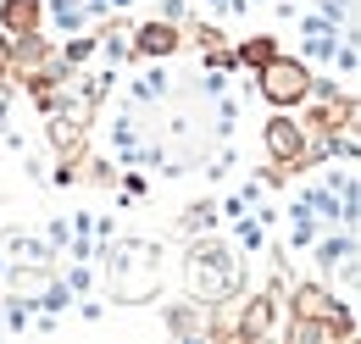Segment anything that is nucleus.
I'll use <instances>...</instances> for the list:
<instances>
[{
  "instance_id": "nucleus-7",
  "label": "nucleus",
  "mask_w": 361,
  "mask_h": 344,
  "mask_svg": "<svg viewBox=\"0 0 361 344\" xmlns=\"http://www.w3.org/2000/svg\"><path fill=\"white\" fill-rule=\"evenodd\" d=\"M334 305L339 300H334L328 283H295V289H289V322H322Z\"/></svg>"
},
{
  "instance_id": "nucleus-6",
  "label": "nucleus",
  "mask_w": 361,
  "mask_h": 344,
  "mask_svg": "<svg viewBox=\"0 0 361 344\" xmlns=\"http://www.w3.org/2000/svg\"><path fill=\"white\" fill-rule=\"evenodd\" d=\"M278 311H283V283H278V278H272L262 295H239V344L272 339V328H278Z\"/></svg>"
},
{
  "instance_id": "nucleus-13",
  "label": "nucleus",
  "mask_w": 361,
  "mask_h": 344,
  "mask_svg": "<svg viewBox=\"0 0 361 344\" xmlns=\"http://www.w3.org/2000/svg\"><path fill=\"white\" fill-rule=\"evenodd\" d=\"M212 222H217V206H212V200H195V206H183V233H206V228H212Z\"/></svg>"
},
{
  "instance_id": "nucleus-16",
  "label": "nucleus",
  "mask_w": 361,
  "mask_h": 344,
  "mask_svg": "<svg viewBox=\"0 0 361 344\" xmlns=\"http://www.w3.org/2000/svg\"><path fill=\"white\" fill-rule=\"evenodd\" d=\"M161 17H173V23H178V17H183V0H161Z\"/></svg>"
},
{
  "instance_id": "nucleus-2",
  "label": "nucleus",
  "mask_w": 361,
  "mask_h": 344,
  "mask_svg": "<svg viewBox=\"0 0 361 344\" xmlns=\"http://www.w3.org/2000/svg\"><path fill=\"white\" fill-rule=\"evenodd\" d=\"M106 289L128 305H145L156 289H161V250L156 245H123L117 256L106 250Z\"/></svg>"
},
{
  "instance_id": "nucleus-9",
  "label": "nucleus",
  "mask_w": 361,
  "mask_h": 344,
  "mask_svg": "<svg viewBox=\"0 0 361 344\" xmlns=\"http://www.w3.org/2000/svg\"><path fill=\"white\" fill-rule=\"evenodd\" d=\"M312 245H317V266L334 272V266H345V261L356 256V228H345V233H317Z\"/></svg>"
},
{
  "instance_id": "nucleus-4",
  "label": "nucleus",
  "mask_w": 361,
  "mask_h": 344,
  "mask_svg": "<svg viewBox=\"0 0 361 344\" xmlns=\"http://www.w3.org/2000/svg\"><path fill=\"white\" fill-rule=\"evenodd\" d=\"M262 150H267V161L306 172V128H300V117L295 111H272L262 123Z\"/></svg>"
},
{
  "instance_id": "nucleus-5",
  "label": "nucleus",
  "mask_w": 361,
  "mask_h": 344,
  "mask_svg": "<svg viewBox=\"0 0 361 344\" xmlns=\"http://www.w3.org/2000/svg\"><path fill=\"white\" fill-rule=\"evenodd\" d=\"M183 44H189L183 23H173V17H145V23L128 28V56H139V61H167V56H178Z\"/></svg>"
},
{
  "instance_id": "nucleus-12",
  "label": "nucleus",
  "mask_w": 361,
  "mask_h": 344,
  "mask_svg": "<svg viewBox=\"0 0 361 344\" xmlns=\"http://www.w3.org/2000/svg\"><path fill=\"white\" fill-rule=\"evenodd\" d=\"M45 17H56L61 34H78V23H84V0H45Z\"/></svg>"
},
{
  "instance_id": "nucleus-15",
  "label": "nucleus",
  "mask_w": 361,
  "mask_h": 344,
  "mask_svg": "<svg viewBox=\"0 0 361 344\" xmlns=\"http://www.w3.org/2000/svg\"><path fill=\"white\" fill-rule=\"evenodd\" d=\"M0 84H11V39L0 34Z\"/></svg>"
},
{
  "instance_id": "nucleus-10",
  "label": "nucleus",
  "mask_w": 361,
  "mask_h": 344,
  "mask_svg": "<svg viewBox=\"0 0 361 344\" xmlns=\"http://www.w3.org/2000/svg\"><path fill=\"white\" fill-rule=\"evenodd\" d=\"M272 56H278V39H272V34H250V39H239V44H233V67H245V73L267 67Z\"/></svg>"
},
{
  "instance_id": "nucleus-14",
  "label": "nucleus",
  "mask_w": 361,
  "mask_h": 344,
  "mask_svg": "<svg viewBox=\"0 0 361 344\" xmlns=\"http://www.w3.org/2000/svg\"><path fill=\"white\" fill-rule=\"evenodd\" d=\"M134 94L145 100V106H150V100H161V94H167V73H161V67H156V73H145V78L134 84Z\"/></svg>"
},
{
  "instance_id": "nucleus-11",
  "label": "nucleus",
  "mask_w": 361,
  "mask_h": 344,
  "mask_svg": "<svg viewBox=\"0 0 361 344\" xmlns=\"http://www.w3.org/2000/svg\"><path fill=\"white\" fill-rule=\"evenodd\" d=\"M167 328H173L178 339H195V333L206 328V311H200V300H189V305H173V311H167Z\"/></svg>"
},
{
  "instance_id": "nucleus-3",
  "label": "nucleus",
  "mask_w": 361,
  "mask_h": 344,
  "mask_svg": "<svg viewBox=\"0 0 361 344\" xmlns=\"http://www.w3.org/2000/svg\"><path fill=\"white\" fill-rule=\"evenodd\" d=\"M312 67H306V56H272L267 67H256V89H262V100H267L272 111H300V100L312 94Z\"/></svg>"
},
{
  "instance_id": "nucleus-1",
  "label": "nucleus",
  "mask_w": 361,
  "mask_h": 344,
  "mask_svg": "<svg viewBox=\"0 0 361 344\" xmlns=\"http://www.w3.org/2000/svg\"><path fill=\"white\" fill-rule=\"evenodd\" d=\"M245 289V266L233 261L223 239H195L189 245V295L200 305L223 300V295H239Z\"/></svg>"
},
{
  "instance_id": "nucleus-8",
  "label": "nucleus",
  "mask_w": 361,
  "mask_h": 344,
  "mask_svg": "<svg viewBox=\"0 0 361 344\" xmlns=\"http://www.w3.org/2000/svg\"><path fill=\"white\" fill-rule=\"evenodd\" d=\"M39 28H45V0H0V34L6 39L39 34Z\"/></svg>"
}]
</instances>
